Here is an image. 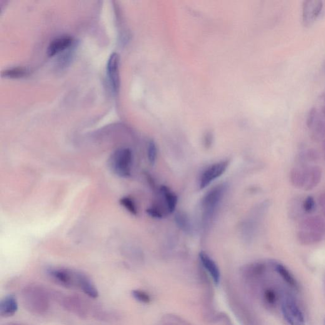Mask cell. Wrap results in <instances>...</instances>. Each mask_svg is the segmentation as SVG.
I'll return each mask as SVG.
<instances>
[{"mask_svg": "<svg viewBox=\"0 0 325 325\" xmlns=\"http://www.w3.org/2000/svg\"><path fill=\"white\" fill-rule=\"evenodd\" d=\"M119 204L133 216H136L138 214V210H137L136 202L131 197L128 196L121 197L119 199Z\"/></svg>", "mask_w": 325, "mask_h": 325, "instance_id": "obj_17", "label": "cell"}, {"mask_svg": "<svg viewBox=\"0 0 325 325\" xmlns=\"http://www.w3.org/2000/svg\"><path fill=\"white\" fill-rule=\"evenodd\" d=\"M212 139H213V138H212L211 134H207L204 139L205 146H206V147H211L212 143V141H213V140Z\"/></svg>", "mask_w": 325, "mask_h": 325, "instance_id": "obj_24", "label": "cell"}, {"mask_svg": "<svg viewBox=\"0 0 325 325\" xmlns=\"http://www.w3.org/2000/svg\"><path fill=\"white\" fill-rule=\"evenodd\" d=\"M76 288H78L86 296L92 299H96L99 297V291L88 275L80 271H76Z\"/></svg>", "mask_w": 325, "mask_h": 325, "instance_id": "obj_10", "label": "cell"}, {"mask_svg": "<svg viewBox=\"0 0 325 325\" xmlns=\"http://www.w3.org/2000/svg\"><path fill=\"white\" fill-rule=\"evenodd\" d=\"M28 73V71L24 67H14L2 72V76L9 77H21Z\"/></svg>", "mask_w": 325, "mask_h": 325, "instance_id": "obj_18", "label": "cell"}, {"mask_svg": "<svg viewBox=\"0 0 325 325\" xmlns=\"http://www.w3.org/2000/svg\"><path fill=\"white\" fill-rule=\"evenodd\" d=\"M132 296L136 301L143 304H148L151 301L149 295L140 290H134L132 292Z\"/></svg>", "mask_w": 325, "mask_h": 325, "instance_id": "obj_21", "label": "cell"}, {"mask_svg": "<svg viewBox=\"0 0 325 325\" xmlns=\"http://www.w3.org/2000/svg\"><path fill=\"white\" fill-rule=\"evenodd\" d=\"M119 54L113 52L107 61L106 69L110 86L114 92L118 91L119 88Z\"/></svg>", "mask_w": 325, "mask_h": 325, "instance_id": "obj_9", "label": "cell"}, {"mask_svg": "<svg viewBox=\"0 0 325 325\" xmlns=\"http://www.w3.org/2000/svg\"><path fill=\"white\" fill-rule=\"evenodd\" d=\"M282 316L289 325H305V317L298 304L294 297L284 295L281 300Z\"/></svg>", "mask_w": 325, "mask_h": 325, "instance_id": "obj_4", "label": "cell"}, {"mask_svg": "<svg viewBox=\"0 0 325 325\" xmlns=\"http://www.w3.org/2000/svg\"><path fill=\"white\" fill-rule=\"evenodd\" d=\"M175 221L177 226L186 233H191L192 226L188 216L184 212H177L175 216Z\"/></svg>", "mask_w": 325, "mask_h": 325, "instance_id": "obj_16", "label": "cell"}, {"mask_svg": "<svg viewBox=\"0 0 325 325\" xmlns=\"http://www.w3.org/2000/svg\"><path fill=\"white\" fill-rule=\"evenodd\" d=\"M226 188V185H219L207 192L202 197L201 207L205 222L209 221L214 216L217 207L223 198Z\"/></svg>", "mask_w": 325, "mask_h": 325, "instance_id": "obj_3", "label": "cell"}, {"mask_svg": "<svg viewBox=\"0 0 325 325\" xmlns=\"http://www.w3.org/2000/svg\"><path fill=\"white\" fill-rule=\"evenodd\" d=\"M263 297L265 302L269 306H274L277 302V294L274 289L267 288L265 289L263 294Z\"/></svg>", "mask_w": 325, "mask_h": 325, "instance_id": "obj_19", "label": "cell"}, {"mask_svg": "<svg viewBox=\"0 0 325 325\" xmlns=\"http://www.w3.org/2000/svg\"><path fill=\"white\" fill-rule=\"evenodd\" d=\"M133 152L128 147H121L111 154L109 160L110 169L117 177L129 178L132 175Z\"/></svg>", "mask_w": 325, "mask_h": 325, "instance_id": "obj_2", "label": "cell"}, {"mask_svg": "<svg viewBox=\"0 0 325 325\" xmlns=\"http://www.w3.org/2000/svg\"><path fill=\"white\" fill-rule=\"evenodd\" d=\"M319 116V110L316 107H312L309 110L308 114H307L306 124L307 126L309 129H311L312 126H313L314 122L316 121L317 117Z\"/></svg>", "mask_w": 325, "mask_h": 325, "instance_id": "obj_22", "label": "cell"}, {"mask_svg": "<svg viewBox=\"0 0 325 325\" xmlns=\"http://www.w3.org/2000/svg\"><path fill=\"white\" fill-rule=\"evenodd\" d=\"M320 117L325 121V104L319 110Z\"/></svg>", "mask_w": 325, "mask_h": 325, "instance_id": "obj_25", "label": "cell"}, {"mask_svg": "<svg viewBox=\"0 0 325 325\" xmlns=\"http://www.w3.org/2000/svg\"><path fill=\"white\" fill-rule=\"evenodd\" d=\"M228 160L216 162L209 166L202 172L199 179V189H204L209 186L215 180L222 176L229 166Z\"/></svg>", "mask_w": 325, "mask_h": 325, "instance_id": "obj_8", "label": "cell"}, {"mask_svg": "<svg viewBox=\"0 0 325 325\" xmlns=\"http://www.w3.org/2000/svg\"><path fill=\"white\" fill-rule=\"evenodd\" d=\"M25 308L35 315H44L51 306V297L46 289L37 285H29L22 291Z\"/></svg>", "mask_w": 325, "mask_h": 325, "instance_id": "obj_1", "label": "cell"}, {"mask_svg": "<svg viewBox=\"0 0 325 325\" xmlns=\"http://www.w3.org/2000/svg\"><path fill=\"white\" fill-rule=\"evenodd\" d=\"M160 192L166 201L167 212L169 214L173 213L176 209L177 202H178V197L177 195L166 186L160 187Z\"/></svg>", "mask_w": 325, "mask_h": 325, "instance_id": "obj_14", "label": "cell"}, {"mask_svg": "<svg viewBox=\"0 0 325 325\" xmlns=\"http://www.w3.org/2000/svg\"><path fill=\"white\" fill-rule=\"evenodd\" d=\"M147 214L149 215V216L152 217V218L155 219H161L164 217V214L161 210L157 208V207H152L151 208H149L146 210Z\"/></svg>", "mask_w": 325, "mask_h": 325, "instance_id": "obj_23", "label": "cell"}, {"mask_svg": "<svg viewBox=\"0 0 325 325\" xmlns=\"http://www.w3.org/2000/svg\"><path fill=\"white\" fill-rule=\"evenodd\" d=\"M147 157L149 164L154 166L157 158V147L153 141H149L147 146Z\"/></svg>", "mask_w": 325, "mask_h": 325, "instance_id": "obj_20", "label": "cell"}, {"mask_svg": "<svg viewBox=\"0 0 325 325\" xmlns=\"http://www.w3.org/2000/svg\"><path fill=\"white\" fill-rule=\"evenodd\" d=\"M324 10V2L318 0L303 2L302 8V23L305 26L313 24L321 16Z\"/></svg>", "mask_w": 325, "mask_h": 325, "instance_id": "obj_6", "label": "cell"}, {"mask_svg": "<svg viewBox=\"0 0 325 325\" xmlns=\"http://www.w3.org/2000/svg\"><path fill=\"white\" fill-rule=\"evenodd\" d=\"M19 306L16 297L9 295L5 297L0 302V315L2 317L14 316L18 311Z\"/></svg>", "mask_w": 325, "mask_h": 325, "instance_id": "obj_12", "label": "cell"}, {"mask_svg": "<svg viewBox=\"0 0 325 325\" xmlns=\"http://www.w3.org/2000/svg\"><path fill=\"white\" fill-rule=\"evenodd\" d=\"M57 300L66 311L71 312L81 318H86L89 314L87 304L83 300L76 296H62L56 294Z\"/></svg>", "mask_w": 325, "mask_h": 325, "instance_id": "obj_5", "label": "cell"}, {"mask_svg": "<svg viewBox=\"0 0 325 325\" xmlns=\"http://www.w3.org/2000/svg\"><path fill=\"white\" fill-rule=\"evenodd\" d=\"M199 257L202 267L211 275L215 283L218 284L221 279V272L216 262L204 252H200Z\"/></svg>", "mask_w": 325, "mask_h": 325, "instance_id": "obj_11", "label": "cell"}, {"mask_svg": "<svg viewBox=\"0 0 325 325\" xmlns=\"http://www.w3.org/2000/svg\"><path fill=\"white\" fill-rule=\"evenodd\" d=\"M6 325H28V324H22V323H9Z\"/></svg>", "mask_w": 325, "mask_h": 325, "instance_id": "obj_27", "label": "cell"}, {"mask_svg": "<svg viewBox=\"0 0 325 325\" xmlns=\"http://www.w3.org/2000/svg\"><path fill=\"white\" fill-rule=\"evenodd\" d=\"M73 42L72 37L69 36H62L52 40L49 44L47 53L49 56H54L55 55L64 51L71 46Z\"/></svg>", "mask_w": 325, "mask_h": 325, "instance_id": "obj_13", "label": "cell"}, {"mask_svg": "<svg viewBox=\"0 0 325 325\" xmlns=\"http://www.w3.org/2000/svg\"><path fill=\"white\" fill-rule=\"evenodd\" d=\"M320 99H321L322 102H324L325 104V91L321 94V96H320Z\"/></svg>", "mask_w": 325, "mask_h": 325, "instance_id": "obj_26", "label": "cell"}, {"mask_svg": "<svg viewBox=\"0 0 325 325\" xmlns=\"http://www.w3.org/2000/svg\"><path fill=\"white\" fill-rule=\"evenodd\" d=\"M76 271L60 267H51L47 270V273L56 283L66 288L76 287Z\"/></svg>", "mask_w": 325, "mask_h": 325, "instance_id": "obj_7", "label": "cell"}, {"mask_svg": "<svg viewBox=\"0 0 325 325\" xmlns=\"http://www.w3.org/2000/svg\"><path fill=\"white\" fill-rule=\"evenodd\" d=\"M274 268L277 274L281 277V278L286 281L288 286L292 289H298L299 286L296 279L294 278V277L292 276V274L286 267L281 264H277L275 265Z\"/></svg>", "mask_w": 325, "mask_h": 325, "instance_id": "obj_15", "label": "cell"}]
</instances>
